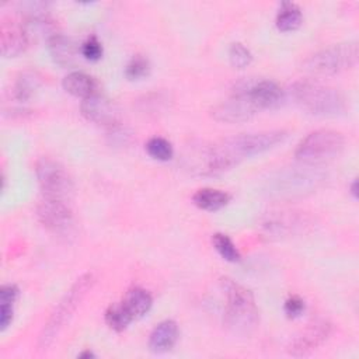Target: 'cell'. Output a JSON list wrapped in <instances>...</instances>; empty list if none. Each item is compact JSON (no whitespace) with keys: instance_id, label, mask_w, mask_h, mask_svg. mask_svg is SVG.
Listing matches in <instances>:
<instances>
[{"instance_id":"1","label":"cell","mask_w":359,"mask_h":359,"mask_svg":"<svg viewBox=\"0 0 359 359\" xmlns=\"http://www.w3.org/2000/svg\"><path fill=\"white\" fill-rule=\"evenodd\" d=\"M285 130L240 133L206 146V177H216L237 165L241 160L261 154L286 139Z\"/></svg>"},{"instance_id":"2","label":"cell","mask_w":359,"mask_h":359,"mask_svg":"<svg viewBox=\"0 0 359 359\" xmlns=\"http://www.w3.org/2000/svg\"><path fill=\"white\" fill-rule=\"evenodd\" d=\"M220 287L226 297L224 324L236 335H250L258 325V309L251 290L231 278H222Z\"/></svg>"},{"instance_id":"3","label":"cell","mask_w":359,"mask_h":359,"mask_svg":"<svg viewBox=\"0 0 359 359\" xmlns=\"http://www.w3.org/2000/svg\"><path fill=\"white\" fill-rule=\"evenodd\" d=\"M290 91L296 104L311 115L338 116L346 111V100L342 93L316 79L299 80Z\"/></svg>"},{"instance_id":"4","label":"cell","mask_w":359,"mask_h":359,"mask_svg":"<svg viewBox=\"0 0 359 359\" xmlns=\"http://www.w3.org/2000/svg\"><path fill=\"white\" fill-rule=\"evenodd\" d=\"M93 283H94V275L91 272H87L81 275L79 279H76V282L60 299L53 313L50 314L48 323L45 324L39 335V342H38L39 348L46 349L53 342V339L57 337L62 328L70 321L80 302L83 300L86 293L91 289Z\"/></svg>"},{"instance_id":"5","label":"cell","mask_w":359,"mask_h":359,"mask_svg":"<svg viewBox=\"0 0 359 359\" xmlns=\"http://www.w3.org/2000/svg\"><path fill=\"white\" fill-rule=\"evenodd\" d=\"M345 147V137L334 129H317L303 137L294 157L304 165H320L338 157Z\"/></svg>"},{"instance_id":"6","label":"cell","mask_w":359,"mask_h":359,"mask_svg":"<svg viewBox=\"0 0 359 359\" xmlns=\"http://www.w3.org/2000/svg\"><path fill=\"white\" fill-rule=\"evenodd\" d=\"M358 59V42L348 41L314 52L304 60L303 69L314 76H334L356 66Z\"/></svg>"},{"instance_id":"7","label":"cell","mask_w":359,"mask_h":359,"mask_svg":"<svg viewBox=\"0 0 359 359\" xmlns=\"http://www.w3.org/2000/svg\"><path fill=\"white\" fill-rule=\"evenodd\" d=\"M35 174L43 198L70 202L74 194V184L67 170L56 160L42 157L35 165Z\"/></svg>"},{"instance_id":"8","label":"cell","mask_w":359,"mask_h":359,"mask_svg":"<svg viewBox=\"0 0 359 359\" xmlns=\"http://www.w3.org/2000/svg\"><path fill=\"white\" fill-rule=\"evenodd\" d=\"M36 216L41 224L53 234L67 237L74 230V217L67 202L43 198L36 208Z\"/></svg>"},{"instance_id":"9","label":"cell","mask_w":359,"mask_h":359,"mask_svg":"<svg viewBox=\"0 0 359 359\" xmlns=\"http://www.w3.org/2000/svg\"><path fill=\"white\" fill-rule=\"evenodd\" d=\"M310 223L302 212L296 210H272L261 222L262 231L271 238H283L302 233Z\"/></svg>"},{"instance_id":"10","label":"cell","mask_w":359,"mask_h":359,"mask_svg":"<svg viewBox=\"0 0 359 359\" xmlns=\"http://www.w3.org/2000/svg\"><path fill=\"white\" fill-rule=\"evenodd\" d=\"M332 325L324 318L309 323L289 344V353L296 358L309 356L317 351L331 335Z\"/></svg>"},{"instance_id":"11","label":"cell","mask_w":359,"mask_h":359,"mask_svg":"<svg viewBox=\"0 0 359 359\" xmlns=\"http://www.w3.org/2000/svg\"><path fill=\"white\" fill-rule=\"evenodd\" d=\"M257 112L258 108L255 104L237 87L226 101H222L212 109V116L219 122L238 123L251 119Z\"/></svg>"},{"instance_id":"12","label":"cell","mask_w":359,"mask_h":359,"mask_svg":"<svg viewBox=\"0 0 359 359\" xmlns=\"http://www.w3.org/2000/svg\"><path fill=\"white\" fill-rule=\"evenodd\" d=\"M80 111L83 116L97 125H102L108 129L121 125V109L119 107L102 94H93L81 101Z\"/></svg>"},{"instance_id":"13","label":"cell","mask_w":359,"mask_h":359,"mask_svg":"<svg viewBox=\"0 0 359 359\" xmlns=\"http://www.w3.org/2000/svg\"><path fill=\"white\" fill-rule=\"evenodd\" d=\"M31 39L25 31L22 20L4 18L0 27V49L4 57H15L25 52Z\"/></svg>"},{"instance_id":"14","label":"cell","mask_w":359,"mask_h":359,"mask_svg":"<svg viewBox=\"0 0 359 359\" xmlns=\"http://www.w3.org/2000/svg\"><path fill=\"white\" fill-rule=\"evenodd\" d=\"M255 104L258 111L275 108L280 105L285 98L282 87L272 80H250L238 86Z\"/></svg>"},{"instance_id":"15","label":"cell","mask_w":359,"mask_h":359,"mask_svg":"<svg viewBox=\"0 0 359 359\" xmlns=\"http://www.w3.org/2000/svg\"><path fill=\"white\" fill-rule=\"evenodd\" d=\"M320 181L321 177L317 171L292 170L280 174V177L275 181V192H278L280 196L303 195L314 189Z\"/></svg>"},{"instance_id":"16","label":"cell","mask_w":359,"mask_h":359,"mask_svg":"<svg viewBox=\"0 0 359 359\" xmlns=\"http://www.w3.org/2000/svg\"><path fill=\"white\" fill-rule=\"evenodd\" d=\"M178 325L174 320H164L158 323L149 337V348L156 353H163L174 348L178 341Z\"/></svg>"},{"instance_id":"17","label":"cell","mask_w":359,"mask_h":359,"mask_svg":"<svg viewBox=\"0 0 359 359\" xmlns=\"http://www.w3.org/2000/svg\"><path fill=\"white\" fill-rule=\"evenodd\" d=\"M46 46L52 60L56 65L62 67H67L74 63L77 56V48L74 41L70 36H66L60 32H55L46 41Z\"/></svg>"},{"instance_id":"18","label":"cell","mask_w":359,"mask_h":359,"mask_svg":"<svg viewBox=\"0 0 359 359\" xmlns=\"http://www.w3.org/2000/svg\"><path fill=\"white\" fill-rule=\"evenodd\" d=\"M121 303H122L123 309L126 310V313L130 316V318L137 320V318L143 317L150 310V307L153 304V299H151V294L146 289L135 286L126 292V294Z\"/></svg>"},{"instance_id":"19","label":"cell","mask_w":359,"mask_h":359,"mask_svg":"<svg viewBox=\"0 0 359 359\" xmlns=\"http://www.w3.org/2000/svg\"><path fill=\"white\" fill-rule=\"evenodd\" d=\"M62 86L69 94H72L74 97H80L83 100L95 94L97 87H98L97 80L84 72L69 73L67 76H65Z\"/></svg>"},{"instance_id":"20","label":"cell","mask_w":359,"mask_h":359,"mask_svg":"<svg viewBox=\"0 0 359 359\" xmlns=\"http://www.w3.org/2000/svg\"><path fill=\"white\" fill-rule=\"evenodd\" d=\"M41 84H42V80H41V76L38 72L24 70L17 76V79L14 81L13 95L17 101L25 102L36 93V90L41 87Z\"/></svg>"},{"instance_id":"21","label":"cell","mask_w":359,"mask_h":359,"mask_svg":"<svg viewBox=\"0 0 359 359\" xmlns=\"http://www.w3.org/2000/svg\"><path fill=\"white\" fill-rule=\"evenodd\" d=\"M192 201L198 208H201L203 210L215 212V210L224 208L229 203L230 195L220 189L201 188L194 194Z\"/></svg>"},{"instance_id":"22","label":"cell","mask_w":359,"mask_h":359,"mask_svg":"<svg viewBox=\"0 0 359 359\" xmlns=\"http://www.w3.org/2000/svg\"><path fill=\"white\" fill-rule=\"evenodd\" d=\"M303 22V14L299 6L290 1H283L276 14V27L282 32L297 29Z\"/></svg>"},{"instance_id":"23","label":"cell","mask_w":359,"mask_h":359,"mask_svg":"<svg viewBox=\"0 0 359 359\" xmlns=\"http://www.w3.org/2000/svg\"><path fill=\"white\" fill-rule=\"evenodd\" d=\"M212 243L215 250L220 254V257L230 262H238L241 259V255L238 250L236 248L234 243L230 240L229 236L223 233H215L212 237Z\"/></svg>"},{"instance_id":"24","label":"cell","mask_w":359,"mask_h":359,"mask_svg":"<svg viewBox=\"0 0 359 359\" xmlns=\"http://www.w3.org/2000/svg\"><path fill=\"white\" fill-rule=\"evenodd\" d=\"M130 321H133L130 318V316L126 313V310L123 309L122 303L119 304H112L105 311V323L109 325V328H112L114 331H123Z\"/></svg>"},{"instance_id":"25","label":"cell","mask_w":359,"mask_h":359,"mask_svg":"<svg viewBox=\"0 0 359 359\" xmlns=\"http://www.w3.org/2000/svg\"><path fill=\"white\" fill-rule=\"evenodd\" d=\"M146 151L149 153L150 157H153L156 160H160V161H167L174 154L172 144L161 136L150 137L146 143Z\"/></svg>"},{"instance_id":"26","label":"cell","mask_w":359,"mask_h":359,"mask_svg":"<svg viewBox=\"0 0 359 359\" xmlns=\"http://www.w3.org/2000/svg\"><path fill=\"white\" fill-rule=\"evenodd\" d=\"M150 72L149 60L142 55H135L125 67V76L128 80H140Z\"/></svg>"},{"instance_id":"27","label":"cell","mask_w":359,"mask_h":359,"mask_svg":"<svg viewBox=\"0 0 359 359\" xmlns=\"http://www.w3.org/2000/svg\"><path fill=\"white\" fill-rule=\"evenodd\" d=\"M229 59H230V63L233 67L244 69L251 63L252 53L243 43L234 42V43H231V46L229 49Z\"/></svg>"},{"instance_id":"28","label":"cell","mask_w":359,"mask_h":359,"mask_svg":"<svg viewBox=\"0 0 359 359\" xmlns=\"http://www.w3.org/2000/svg\"><path fill=\"white\" fill-rule=\"evenodd\" d=\"M81 55L87 59V60H98L102 56V45L98 41V38L95 35L88 36L83 43H81Z\"/></svg>"},{"instance_id":"29","label":"cell","mask_w":359,"mask_h":359,"mask_svg":"<svg viewBox=\"0 0 359 359\" xmlns=\"http://www.w3.org/2000/svg\"><path fill=\"white\" fill-rule=\"evenodd\" d=\"M306 309V304H304V300L297 296V294H293L290 297L286 299L285 302V306H283V310H285V314L289 317V318H296L299 317Z\"/></svg>"},{"instance_id":"30","label":"cell","mask_w":359,"mask_h":359,"mask_svg":"<svg viewBox=\"0 0 359 359\" xmlns=\"http://www.w3.org/2000/svg\"><path fill=\"white\" fill-rule=\"evenodd\" d=\"M18 287L14 283H6L0 287V304H14L18 297Z\"/></svg>"},{"instance_id":"31","label":"cell","mask_w":359,"mask_h":359,"mask_svg":"<svg viewBox=\"0 0 359 359\" xmlns=\"http://www.w3.org/2000/svg\"><path fill=\"white\" fill-rule=\"evenodd\" d=\"M13 304H0V328L4 331L13 321Z\"/></svg>"},{"instance_id":"32","label":"cell","mask_w":359,"mask_h":359,"mask_svg":"<svg viewBox=\"0 0 359 359\" xmlns=\"http://www.w3.org/2000/svg\"><path fill=\"white\" fill-rule=\"evenodd\" d=\"M351 194H352V196L356 199L358 198V181L355 180L353 182H352V185H351Z\"/></svg>"},{"instance_id":"33","label":"cell","mask_w":359,"mask_h":359,"mask_svg":"<svg viewBox=\"0 0 359 359\" xmlns=\"http://www.w3.org/2000/svg\"><path fill=\"white\" fill-rule=\"evenodd\" d=\"M95 355L90 351V349H87V351H84V352H81L80 355H79V358H94Z\"/></svg>"}]
</instances>
